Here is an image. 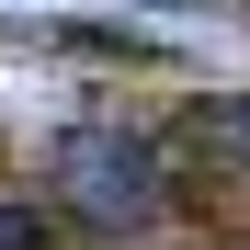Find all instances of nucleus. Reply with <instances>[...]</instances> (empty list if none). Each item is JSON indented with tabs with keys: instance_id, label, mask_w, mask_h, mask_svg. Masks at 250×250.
I'll use <instances>...</instances> for the list:
<instances>
[{
	"instance_id": "f03ea898",
	"label": "nucleus",
	"mask_w": 250,
	"mask_h": 250,
	"mask_svg": "<svg viewBox=\"0 0 250 250\" xmlns=\"http://www.w3.org/2000/svg\"><path fill=\"white\" fill-rule=\"evenodd\" d=\"M193 137L216 148V159H239V171H250V91H216V103L193 114Z\"/></svg>"
},
{
	"instance_id": "7ed1b4c3",
	"label": "nucleus",
	"mask_w": 250,
	"mask_h": 250,
	"mask_svg": "<svg viewBox=\"0 0 250 250\" xmlns=\"http://www.w3.org/2000/svg\"><path fill=\"white\" fill-rule=\"evenodd\" d=\"M0 250H46V216H23V205H0Z\"/></svg>"
},
{
	"instance_id": "f257e3e1",
	"label": "nucleus",
	"mask_w": 250,
	"mask_h": 250,
	"mask_svg": "<svg viewBox=\"0 0 250 250\" xmlns=\"http://www.w3.org/2000/svg\"><path fill=\"white\" fill-rule=\"evenodd\" d=\"M57 193H68L91 228H159V216H171L159 148H148V137H114V125H91V137L57 148Z\"/></svg>"
}]
</instances>
